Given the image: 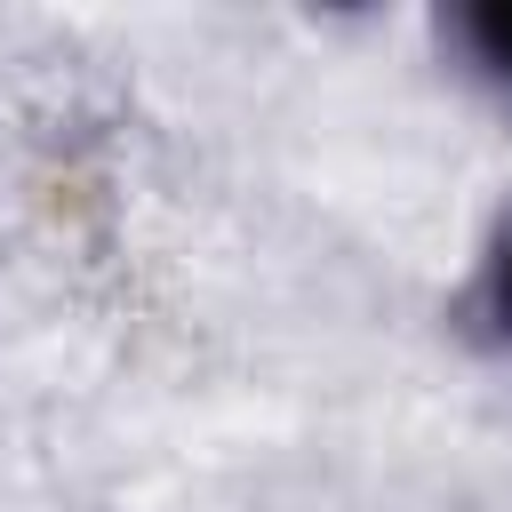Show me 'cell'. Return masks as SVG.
Wrapping results in <instances>:
<instances>
[{
  "instance_id": "2",
  "label": "cell",
  "mask_w": 512,
  "mask_h": 512,
  "mask_svg": "<svg viewBox=\"0 0 512 512\" xmlns=\"http://www.w3.org/2000/svg\"><path fill=\"white\" fill-rule=\"evenodd\" d=\"M480 320H488V336H504L512 344V232L488 248V264H480Z\"/></svg>"
},
{
  "instance_id": "1",
  "label": "cell",
  "mask_w": 512,
  "mask_h": 512,
  "mask_svg": "<svg viewBox=\"0 0 512 512\" xmlns=\"http://www.w3.org/2000/svg\"><path fill=\"white\" fill-rule=\"evenodd\" d=\"M456 40H464V56L496 80V88H512V0H480V8H456V24H448Z\"/></svg>"
}]
</instances>
